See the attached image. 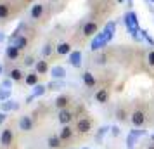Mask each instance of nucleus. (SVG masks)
Returning <instances> with one entry per match:
<instances>
[{"label": "nucleus", "mask_w": 154, "mask_h": 149, "mask_svg": "<svg viewBox=\"0 0 154 149\" xmlns=\"http://www.w3.org/2000/svg\"><path fill=\"white\" fill-rule=\"evenodd\" d=\"M12 82H14V80L5 78L4 82H2V87H5V88H12Z\"/></svg>", "instance_id": "nucleus-27"}, {"label": "nucleus", "mask_w": 154, "mask_h": 149, "mask_svg": "<svg viewBox=\"0 0 154 149\" xmlns=\"http://www.w3.org/2000/svg\"><path fill=\"white\" fill-rule=\"evenodd\" d=\"M71 135H73V130H71L68 125H64V128L61 130V134H59L61 141H68V139H71Z\"/></svg>", "instance_id": "nucleus-18"}, {"label": "nucleus", "mask_w": 154, "mask_h": 149, "mask_svg": "<svg viewBox=\"0 0 154 149\" xmlns=\"http://www.w3.org/2000/svg\"><path fill=\"white\" fill-rule=\"evenodd\" d=\"M42 14H43V5L42 4H35L33 9H31V17H33V19H40Z\"/></svg>", "instance_id": "nucleus-13"}, {"label": "nucleus", "mask_w": 154, "mask_h": 149, "mask_svg": "<svg viewBox=\"0 0 154 149\" xmlns=\"http://www.w3.org/2000/svg\"><path fill=\"white\" fill-rule=\"evenodd\" d=\"M19 128H21L23 132H29L31 128H33V120L29 118V116H21V120H19Z\"/></svg>", "instance_id": "nucleus-5"}, {"label": "nucleus", "mask_w": 154, "mask_h": 149, "mask_svg": "<svg viewBox=\"0 0 154 149\" xmlns=\"http://www.w3.org/2000/svg\"><path fill=\"white\" fill-rule=\"evenodd\" d=\"M69 63L73 64L75 68H80V66H82V52H80V50L69 54Z\"/></svg>", "instance_id": "nucleus-8"}, {"label": "nucleus", "mask_w": 154, "mask_h": 149, "mask_svg": "<svg viewBox=\"0 0 154 149\" xmlns=\"http://www.w3.org/2000/svg\"><path fill=\"white\" fill-rule=\"evenodd\" d=\"M83 82L87 87H95V83H97V80L94 78V75H92L90 71H85L83 73Z\"/></svg>", "instance_id": "nucleus-12"}, {"label": "nucleus", "mask_w": 154, "mask_h": 149, "mask_svg": "<svg viewBox=\"0 0 154 149\" xmlns=\"http://www.w3.org/2000/svg\"><path fill=\"white\" fill-rule=\"evenodd\" d=\"M24 82H26L28 85H36V83H38V73H31V75H28Z\"/></svg>", "instance_id": "nucleus-24"}, {"label": "nucleus", "mask_w": 154, "mask_h": 149, "mask_svg": "<svg viewBox=\"0 0 154 149\" xmlns=\"http://www.w3.org/2000/svg\"><path fill=\"white\" fill-rule=\"evenodd\" d=\"M11 90H12V88H5V87H2V88H0V101L11 99Z\"/></svg>", "instance_id": "nucleus-25"}, {"label": "nucleus", "mask_w": 154, "mask_h": 149, "mask_svg": "<svg viewBox=\"0 0 154 149\" xmlns=\"http://www.w3.org/2000/svg\"><path fill=\"white\" fill-rule=\"evenodd\" d=\"M28 2H31V0H28Z\"/></svg>", "instance_id": "nucleus-37"}, {"label": "nucleus", "mask_w": 154, "mask_h": 149, "mask_svg": "<svg viewBox=\"0 0 154 149\" xmlns=\"http://www.w3.org/2000/svg\"><path fill=\"white\" fill-rule=\"evenodd\" d=\"M12 45H14V47H17L19 50L26 49V45H28V38H26V36H19V38H17Z\"/></svg>", "instance_id": "nucleus-19"}, {"label": "nucleus", "mask_w": 154, "mask_h": 149, "mask_svg": "<svg viewBox=\"0 0 154 149\" xmlns=\"http://www.w3.org/2000/svg\"><path fill=\"white\" fill-rule=\"evenodd\" d=\"M12 141H14V134H12V130H11V128H5V130L2 132V135H0V142H2V146H4V147H9V146L12 144Z\"/></svg>", "instance_id": "nucleus-3"}, {"label": "nucleus", "mask_w": 154, "mask_h": 149, "mask_svg": "<svg viewBox=\"0 0 154 149\" xmlns=\"http://www.w3.org/2000/svg\"><path fill=\"white\" fill-rule=\"evenodd\" d=\"M94 33H97V23L88 21L83 24V35L85 36H92Z\"/></svg>", "instance_id": "nucleus-7"}, {"label": "nucleus", "mask_w": 154, "mask_h": 149, "mask_svg": "<svg viewBox=\"0 0 154 149\" xmlns=\"http://www.w3.org/2000/svg\"><path fill=\"white\" fill-rule=\"evenodd\" d=\"M2 109L4 111H16V109H19V104L12 99H7L5 102H2Z\"/></svg>", "instance_id": "nucleus-11"}, {"label": "nucleus", "mask_w": 154, "mask_h": 149, "mask_svg": "<svg viewBox=\"0 0 154 149\" xmlns=\"http://www.w3.org/2000/svg\"><path fill=\"white\" fill-rule=\"evenodd\" d=\"M47 144H49V147H52V149L61 147V137H56V135H52L49 141H47Z\"/></svg>", "instance_id": "nucleus-20"}, {"label": "nucleus", "mask_w": 154, "mask_h": 149, "mask_svg": "<svg viewBox=\"0 0 154 149\" xmlns=\"http://www.w3.org/2000/svg\"><path fill=\"white\" fill-rule=\"evenodd\" d=\"M9 78L14 80V82H19V80H23V71L21 70H11V73H9Z\"/></svg>", "instance_id": "nucleus-21"}, {"label": "nucleus", "mask_w": 154, "mask_h": 149, "mask_svg": "<svg viewBox=\"0 0 154 149\" xmlns=\"http://www.w3.org/2000/svg\"><path fill=\"white\" fill-rule=\"evenodd\" d=\"M149 149H154V146H151V147H149Z\"/></svg>", "instance_id": "nucleus-36"}, {"label": "nucleus", "mask_w": 154, "mask_h": 149, "mask_svg": "<svg viewBox=\"0 0 154 149\" xmlns=\"http://www.w3.org/2000/svg\"><path fill=\"white\" fill-rule=\"evenodd\" d=\"M2 71H4V66H2V64H0V73H2Z\"/></svg>", "instance_id": "nucleus-35"}, {"label": "nucleus", "mask_w": 154, "mask_h": 149, "mask_svg": "<svg viewBox=\"0 0 154 149\" xmlns=\"http://www.w3.org/2000/svg\"><path fill=\"white\" fill-rule=\"evenodd\" d=\"M147 63L151 64V66H154V50L149 54V56H147Z\"/></svg>", "instance_id": "nucleus-31"}, {"label": "nucleus", "mask_w": 154, "mask_h": 149, "mask_svg": "<svg viewBox=\"0 0 154 149\" xmlns=\"http://www.w3.org/2000/svg\"><path fill=\"white\" fill-rule=\"evenodd\" d=\"M2 40H4V33H2V31H0V42H2Z\"/></svg>", "instance_id": "nucleus-34"}, {"label": "nucleus", "mask_w": 154, "mask_h": 149, "mask_svg": "<svg viewBox=\"0 0 154 149\" xmlns=\"http://www.w3.org/2000/svg\"><path fill=\"white\" fill-rule=\"evenodd\" d=\"M83 149H87V147H83Z\"/></svg>", "instance_id": "nucleus-38"}, {"label": "nucleus", "mask_w": 154, "mask_h": 149, "mask_svg": "<svg viewBox=\"0 0 154 149\" xmlns=\"http://www.w3.org/2000/svg\"><path fill=\"white\" fill-rule=\"evenodd\" d=\"M125 23H126V26H128L130 31H137V17H135L133 12H128L125 16Z\"/></svg>", "instance_id": "nucleus-6"}, {"label": "nucleus", "mask_w": 154, "mask_h": 149, "mask_svg": "<svg viewBox=\"0 0 154 149\" xmlns=\"http://www.w3.org/2000/svg\"><path fill=\"white\" fill-rule=\"evenodd\" d=\"M5 54H7L9 59H12V61H14V59H17V57H19V49H17V47H14V45H9L7 50H5Z\"/></svg>", "instance_id": "nucleus-15"}, {"label": "nucleus", "mask_w": 154, "mask_h": 149, "mask_svg": "<svg viewBox=\"0 0 154 149\" xmlns=\"http://www.w3.org/2000/svg\"><path fill=\"white\" fill-rule=\"evenodd\" d=\"M125 118H126V111L123 109V107H119V109H118V120H121V121H123Z\"/></svg>", "instance_id": "nucleus-28"}, {"label": "nucleus", "mask_w": 154, "mask_h": 149, "mask_svg": "<svg viewBox=\"0 0 154 149\" xmlns=\"http://www.w3.org/2000/svg\"><path fill=\"white\" fill-rule=\"evenodd\" d=\"M9 14H11V9H9L7 4H0V19H5V17H9Z\"/></svg>", "instance_id": "nucleus-23"}, {"label": "nucleus", "mask_w": 154, "mask_h": 149, "mask_svg": "<svg viewBox=\"0 0 154 149\" xmlns=\"http://www.w3.org/2000/svg\"><path fill=\"white\" fill-rule=\"evenodd\" d=\"M68 104H69V97H68V95H61V97L56 99V106L59 107V109H64Z\"/></svg>", "instance_id": "nucleus-17"}, {"label": "nucleus", "mask_w": 154, "mask_h": 149, "mask_svg": "<svg viewBox=\"0 0 154 149\" xmlns=\"http://www.w3.org/2000/svg\"><path fill=\"white\" fill-rule=\"evenodd\" d=\"M132 123L133 127H142L144 123H146V114H144V111H140V109H135L132 113Z\"/></svg>", "instance_id": "nucleus-2"}, {"label": "nucleus", "mask_w": 154, "mask_h": 149, "mask_svg": "<svg viewBox=\"0 0 154 149\" xmlns=\"http://www.w3.org/2000/svg\"><path fill=\"white\" fill-rule=\"evenodd\" d=\"M114 28H116V24L114 23H107L106 24V29L102 33H97V36L94 38V42H92V50H97L100 49L106 42H109L112 38V33H114Z\"/></svg>", "instance_id": "nucleus-1"}, {"label": "nucleus", "mask_w": 154, "mask_h": 149, "mask_svg": "<svg viewBox=\"0 0 154 149\" xmlns=\"http://www.w3.org/2000/svg\"><path fill=\"white\" fill-rule=\"evenodd\" d=\"M50 73H52L54 78H64V76H66V70H64L63 66H54V68L50 70Z\"/></svg>", "instance_id": "nucleus-14"}, {"label": "nucleus", "mask_w": 154, "mask_h": 149, "mask_svg": "<svg viewBox=\"0 0 154 149\" xmlns=\"http://www.w3.org/2000/svg\"><path fill=\"white\" fill-rule=\"evenodd\" d=\"M57 54H61V56H66V54H71V45L68 42L64 43H59L57 45Z\"/></svg>", "instance_id": "nucleus-16"}, {"label": "nucleus", "mask_w": 154, "mask_h": 149, "mask_svg": "<svg viewBox=\"0 0 154 149\" xmlns=\"http://www.w3.org/2000/svg\"><path fill=\"white\" fill-rule=\"evenodd\" d=\"M47 71H49V64L45 63V61H38V63H36V73L43 75V73H47Z\"/></svg>", "instance_id": "nucleus-22"}, {"label": "nucleus", "mask_w": 154, "mask_h": 149, "mask_svg": "<svg viewBox=\"0 0 154 149\" xmlns=\"http://www.w3.org/2000/svg\"><path fill=\"white\" fill-rule=\"evenodd\" d=\"M5 120H7V114H5V113H0V125H2Z\"/></svg>", "instance_id": "nucleus-32"}, {"label": "nucleus", "mask_w": 154, "mask_h": 149, "mask_svg": "<svg viewBox=\"0 0 154 149\" xmlns=\"http://www.w3.org/2000/svg\"><path fill=\"white\" fill-rule=\"evenodd\" d=\"M50 52H52V45H50V43H47V45L43 47V56H49Z\"/></svg>", "instance_id": "nucleus-29"}, {"label": "nucleus", "mask_w": 154, "mask_h": 149, "mask_svg": "<svg viewBox=\"0 0 154 149\" xmlns=\"http://www.w3.org/2000/svg\"><path fill=\"white\" fill-rule=\"evenodd\" d=\"M45 94V87L43 85H35V92H33V95L35 97H40V95H43Z\"/></svg>", "instance_id": "nucleus-26"}, {"label": "nucleus", "mask_w": 154, "mask_h": 149, "mask_svg": "<svg viewBox=\"0 0 154 149\" xmlns=\"http://www.w3.org/2000/svg\"><path fill=\"white\" fill-rule=\"evenodd\" d=\"M107 99H109V92H107L106 88H100V90L95 92V101H97V102L104 104V102H107Z\"/></svg>", "instance_id": "nucleus-10"}, {"label": "nucleus", "mask_w": 154, "mask_h": 149, "mask_svg": "<svg viewBox=\"0 0 154 149\" xmlns=\"http://www.w3.org/2000/svg\"><path fill=\"white\" fill-rule=\"evenodd\" d=\"M92 128V121L88 120V118H80L76 123V130L80 132V134H87V132H90Z\"/></svg>", "instance_id": "nucleus-4"}, {"label": "nucleus", "mask_w": 154, "mask_h": 149, "mask_svg": "<svg viewBox=\"0 0 154 149\" xmlns=\"http://www.w3.org/2000/svg\"><path fill=\"white\" fill-rule=\"evenodd\" d=\"M24 64H26V66H33V64H35V59H33L31 56H28L26 59H24Z\"/></svg>", "instance_id": "nucleus-30"}, {"label": "nucleus", "mask_w": 154, "mask_h": 149, "mask_svg": "<svg viewBox=\"0 0 154 149\" xmlns=\"http://www.w3.org/2000/svg\"><path fill=\"white\" fill-rule=\"evenodd\" d=\"M57 87H61V83H49V87H47V88H52V90H56Z\"/></svg>", "instance_id": "nucleus-33"}, {"label": "nucleus", "mask_w": 154, "mask_h": 149, "mask_svg": "<svg viewBox=\"0 0 154 149\" xmlns=\"http://www.w3.org/2000/svg\"><path fill=\"white\" fill-rule=\"evenodd\" d=\"M71 120H73V113L68 111V109H61V113H59V121H61L63 125H68Z\"/></svg>", "instance_id": "nucleus-9"}]
</instances>
